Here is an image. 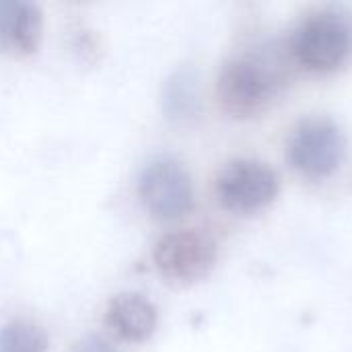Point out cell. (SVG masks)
<instances>
[{
    "instance_id": "obj_4",
    "label": "cell",
    "mask_w": 352,
    "mask_h": 352,
    "mask_svg": "<svg viewBox=\"0 0 352 352\" xmlns=\"http://www.w3.org/2000/svg\"><path fill=\"white\" fill-rule=\"evenodd\" d=\"M287 153L299 173L322 179L340 167L346 153V138L332 120L309 118L293 130Z\"/></svg>"
},
{
    "instance_id": "obj_2",
    "label": "cell",
    "mask_w": 352,
    "mask_h": 352,
    "mask_svg": "<svg viewBox=\"0 0 352 352\" xmlns=\"http://www.w3.org/2000/svg\"><path fill=\"white\" fill-rule=\"evenodd\" d=\"M291 54L309 72H334L352 56V16L340 8L309 14L293 33Z\"/></svg>"
},
{
    "instance_id": "obj_6",
    "label": "cell",
    "mask_w": 352,
    "mask_h": 352,
    "mask_svg": "<svg viewBox=\"0 0 352 352\" xmlns=\"http://www.w3.org/2000/svg\"><path fill=\"white\" fill-rule=\"evenodd\" d=\"M276 194V173L266 163L254 159H235L217 175L219 202L237 214H252L266 208Z\"/></svg>"
},
{
    "instance_id": "obj_1",
    "label": "cell",
    "mask_w": 352,
    "mask_h": 352,
    "mask_svg": "<svg viewBox=\"0 0 352 352\" xmlns=\"http://www.w3.org/2000/svg\"><path fill=\"white\" fill-rule=\"evenodd\" d=\"M283 85V72L278 66H270V60L256 54H241L229 58L217 78V95L225 113L248 120L260 116Z\"/></svg>"
},
{
    "instance_id": "obj_11",
    "label": "cell",
    "mask_w": 352,
    "mask_h": 352,
    "mask_svg": "<svg viewBox=\"0 0 352 352\" xmlns=\"http://www.w3.org/2000/svg\"><path fill=\"white\" fill-rule=\"evenodd\" d=\"M72 352H118L103 336L97 334H89L82 340H78V344L74 346Z\"/></svg>"
},
{
    "instance_id": "obj_8",
    "label": "cell",
    "mask_w": 352,
    "mask_h": 352,
    "mask_svg": "<svg viewBox=\"0 0 352 352\" xmlns=\"http://www.w3.org/2000/svg\"><path fill=\"white\" fill-rule=\"evenodd\" d=\"M105 324L128 342H144L157 328V307L142 293H120L107 303Z\"/></svg>"
},
{
    "instance_id": "obj_3",
    "label": "cell",
    "mask_w": 352,
    "mask_h": 352,
    "mask_svg": "<svg viewBox=\"0 0 352 352\" xmlns=\"http://www.w3.org/2000/svg\"><path fill=\"white\" fill-rule=\"evenodd\" d=\"M217 256L214 239L198 229L171 231L153 250V260L161 276L177 285H192L206 278L217 264Z\"/></svg>"
},
{
    "instance_id": "obj_7",
    "label": "cell",
    "mask_w": 352,
    "mask_h": 352,
    "mask_svg": "<svg viewBox=\"0 0 352 352\" xmlns=\"http://www.w3.org/2000/svg\"><path fill=\"white\" fill-rule=\"evenodd\" d=\"M43 12L29 0H0V50L12 56L33 54L41 41Z\"/></svg>"
},
{
    "instance_id": "obj_5",
    "label": "cell",
    "mask_w": 352,
    "mask_h": 352,
    "mask_svg": "<svg viewBox=\"0 0 352 352\" xmlns=\"http://www.w3.org/2000/svg\"><path fill=\"white\" fill-rule=\"evenodd\" d=\"M138 196L153 217L177 219L194 204V184L184 163L173 157H155L138 175Z\"/></svg>"
},
{
    "instance_id": "obj_9",
    "label": "cell",
    "mask_w": 352,
    "mask_h": 352,
    "mask_svg": "<svg viewBox=\"0 0 352 352\" xmlns=\"http://www.w3.org/2000/svg\"><path fill=\"white\" fill-rule=\"evenodd\" d=\"M163 105L169 118H190L198 109V76L194 68L182 66L171 72L163 89Z\"/></svg>"
},
{
    "instance_id": "obj_10",
    "label": "cell",
    "mask_w": 352,
    "mask_h": 352,
    "mask_svg": "<svg viewBox=\"0 0 352 352\" xmlns=\"http://www.w3.org/2000/svg\"><path fill=\"white\" fill-rule=\"evenodd\" d=\"M0 352H47V334L31 320H10L0 326Z\"/></svg>"
}]
</instances>
